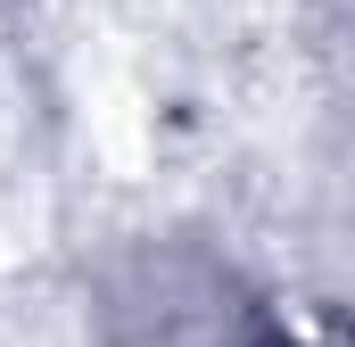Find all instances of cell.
Returning a JSON list of instances; mask_svg holds the SVG:
<instances>
[{"instance_id":"1","label":"cell","mask_w":355,"mask_h":347,"mask_svg":"<svg viewBox=\"0 0 355 347\" xmlns=\"http://www.w3.org/2000/svg\"><path fill=\"white\" fill-rule=\"evenodd\" d=\"M265 347H297V339H265Z\"/></svg>"}]
</instances>
